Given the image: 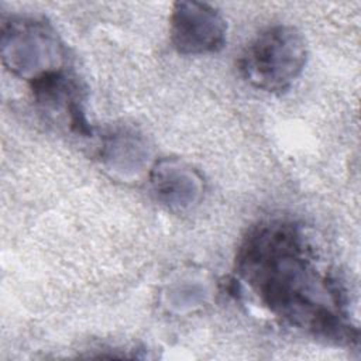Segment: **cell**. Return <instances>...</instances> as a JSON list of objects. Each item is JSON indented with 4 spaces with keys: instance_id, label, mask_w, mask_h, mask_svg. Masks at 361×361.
I'll return each instance as SVG.
<instances>
[{
    "instance_id": "6da1fadb",
    "label": "cell",
    "mask_w": 361,
    "mask_h": 361,
    "mask_svg": "<svg viewBox=\"0 0 361 361\" xmlns=\"http://www.w3.org/2000/svg\"><path fill=\"white\" fill-rule=\"evenodd\" d=\"M235 271L262 306L292 327L337 344L357 343L345 292L299 224L268 220L254 226L237 250Z\"/></svg>"
},
{
    "instance_id": "7a4b0ae2",
    "label": "cell",
    "mask_w": 361,
    "mask_h": 361,
    "mask_svg": "<svg viewBox=\"0 0 361 361\" xmlns=\"http://www.w3.org/2000/svg\"><path fill=\"white\" fill-rule=\"evenodd\" d=\"M307 61L303 34L288 24L262 30L244 49L238 68L255 89L269 93L286 92L302 75Z\"/></svg>"
},
{
    "instance_id": "3957f363",
    "label": "cell",
    "mask_w": 361,
    "mask_h": 361,
    "mask_svg": "<svg viewBox=\"0 0 361 361\" xmlns=\"http://www.w3.org/2000/svg\"><path fill=\"white\" fill-rule=\"evenodd\" d=\"M1 59L30 85L66 71V49L52 24L37 16H10L1 23Z\"/></svg>"
},
{
    "instance_id": "277c9868",
    "label": "cell",
    "mask_w": 361,
    "mask_h": 361,
    "mask_svg": "<svg viewBox=\"0 0 361 361\" xmlns=\"http://www.w3.org/2000/svg\"><path fill=\"white\" fill-rule=\"evenodd\" d=\"M173 48L183 55H206L226 44L227 24L221 13L200 1H176L169 17Z\"/></svg>"
},
{
    "instance_id": "5b68a950",
    "label": "cell",
    "mask_w": 361,
    "mask_h": 361,
    "mask_svg": "<svg viewBox=\"0 0 361 361\" xmlns=\"http://www.w3.org/2000/svg\"><path fill=\"white\" fill-rule=\"evenodd\" d=\"M152 185L162 202L176 207L192 204L200 192V179L190 168L176 161L157 164L152 171Z\"/></svg>"
}]
</instances>
